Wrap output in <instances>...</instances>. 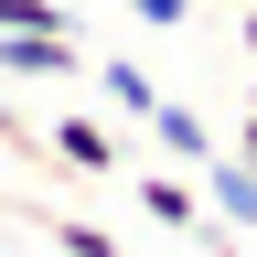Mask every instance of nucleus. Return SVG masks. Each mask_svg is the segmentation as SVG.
Returning a JSON list of instances; mask_svg holds the SVG:
<instances>
[{"mask_svg": "<svg viewBox=\"0 0 257 257\" xmlns=\"http://www.w3.org/2000/svg\"><path fill=\"white\" fill-rule=\"evenodd\" d=\"M0 214H11V225H32V236H43L54 257H128L107 225H86V214H54V204H22V193H0Z\"/></svg>", "mask_w": 257, "mask_h": 257, "instance_id": "nucleus-3", "label": "nucleus"}, {"mask_svg": "<svg viewBox=\"0 0 257 257\" xmlns=\"http://www.w3.org/2000/svg\"><path fill=\"white\" fill-rule=\"evenodd\" d=\"M150 140H161V150H172V161H182V172H204V161H214V128H204V118H193V107H172V96H161V107H150Z\"/></svg>", "mask_w": 257, "mask_h": 257, "instance_id": "nucleus-7", "label": "nucleus"}, {"mask_svg": "<svg viewBox=\"0 0 257 257\" xmlns=\"http://www.w3.org/2000/svg\"><path fill=\"white\" fill-rule=\"evenodd\" d=\"M128 204H140L150 225H172V236H204L214 257L236 246V225H225V214L204 204V182H193V172H128Z\"/></svg>", "mask_w": 257, "mask_h": 257, "instance_id": "nucleus-1", "label": "nucleus"}, {"mask_svg": "<svg viewBox=\"0 0 257 257\" xmlns=\"http://www.w3.org/2000/svg\"><path fill=\"white\" fill-rule=\"evenodd\" d=\"M118 11H128V22H150V32H182V22H193V0H118Z\"/></svg>", "mask_w": 257, "mask_h": 257, "instance_id": "nucleus-9", "label": "nucleus"}, {"mask_svg": "<svg viewBox=\"0 0 257 257\" xmlns=\"http://www.w3.org/2000/svg\"><path fill=\"white\" fill-rule=\"evenodd\" d=\"M204 204L236 225V236H257V161L236 150V161H204Z\"/></svg>", "mask_w": 257, "mask_h": 257, "instance_id": "nucleus-5", "label": "nucleus"}, {"mask_svg": "<svg viewBox=\"0 0 257 257\" xmlns=\"http://www.w3.org/2000/svg\"><path fill=\"white\" fill-rule=\"evenodd\" d=\"M0 150H32V161H43V128L11 107V86H0Z\"/></svg>", "mask_w": 257, "mask_h": 257, "instance_id": "nucleus-8", "label": "nucleus"}, {"mask_svg": "<svg viewBox=\"0 0 257 257\" xmlns=\"http://www.w3.org/2000/svg\"><path fill=\"white\" fill-rule=\"evenodd\" d=\"M43 150H54V161H75V172H96V182H118V172H128V150H118L96 118H75V107L43 118Z\"/></svg>", "mask_w": 257, "mask_h": 257, "instance_id": "nucleus-4", "label": "nucleus"}, {"mask_svg": "<svg viewBox=\"0 0 257 257\" xmlns=\"http://www.w3.org/2000/svg\"><path fill=\"white\" fill-rule=\"evenodd\" d=\"M96 96H107V107H128V118H140L150 128V107H161V75H150V64H128V54H107V64H96V75H86Z\"/></svg>", "mask_w": 257, "mask_h": 257, "instance_id": "nucleus-6", "label": "nucleus"}, {"mask_svg": "<svg viewBox=\"0 0 257 257\" xmlns=\"http://www.w3.org/2000/svg\"><path fill=\"white\" fill-rule=\"evenodd\" d=\"M246 54H257V0H246Z\"/></svg>", "mask_w": 257, "mask_h": 257, "instance_id": "nucleus-11", "label": "nucleus"}, {"mask_svg": "<svg viewBox=\"0 0 257 257\" xmlns=\"http://www.w3.org/2000/svg\"><path fill=\"white\" fill-rule=\"evenodd\" d=\"M96 64L75 32H0V86H86Z\"/></svg>", "mask_w": 257, "mask_h": 257, "instance_id": "nucleus-2", "label": "nucleus"}, {"mask_svg": "<svg viewBox=\"0 0 257 257\" xmlns=\"http://www.w3.org/2000/svg\"><path fill=\"white\" fill-rule=\"evenodd\" d=\"M236 150L257 161V75H246V128H236Z\"/></svg>", "mask_w": 257, "mask_h": 257, "instance_id": "nucleus-10", "label": "nucleus"}]
</instances>
